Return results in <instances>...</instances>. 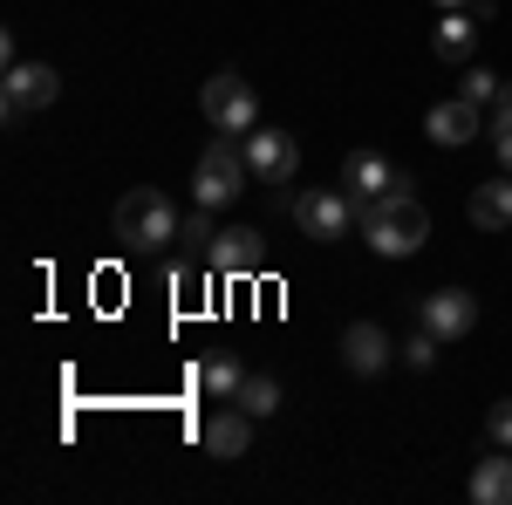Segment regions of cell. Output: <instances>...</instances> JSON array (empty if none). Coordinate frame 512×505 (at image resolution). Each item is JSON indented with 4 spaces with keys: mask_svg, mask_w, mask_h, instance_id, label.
<instances>
[{
    "mask_svg": "<svg viewBox=\"0 0 512 505\" xmlns=\"http://www.w3.org/2000/svg\"><path fill=\"white\" fill-rule=\"evenodd\" d=\"M431 7H472V0H431Z\"/></svg>",
    "mask_w": 512,
    "mask_h": 505,
    "instance_id": "cell-25",
    "label": "cell"
},
{
    "mask_svg": "<svg viewBox=\"0 0 512 505\" xmlns=\"http://www.w3.org/2000/svg\"><path fill=\"white\" fill-rule=\"evenodd\" d=\"M396 185H410V171H396L383 151H349L342 157V192L355 205H369V198H390Z\"/></svg>",
    "mask_w": 512,
    "mask_h": 505,
    "instance_id": "cell-9",
    "label": "cell"
},
{
    "mask_svg": "<svg viewBox=\"0 0 512 505\" xmlns=\"http://www.w3.org/2000/svg\"><path fill=\"white\" fill-rule=\"evenodd\" d=\"M499 89H506V82L492 76V69H465V89H458V96H465V103H478V110H485V103H499Z\"/></svg>",
    "mask_w": 512,
    "mask_h": 505,
    "instance_id": "cell-20",
    "label": "cell"
},
{
    "mask_svg": "<svg viewBox=\"0 0 512 505\" xmlns=\"http://www.w3.org/2000/svg\"><path fill=\"white\" fill-rule=\"evenodd\" d=\"M485 437H492L499 451H512V396H506V403H492V417H485Z\"/></svg>",
    "mask_w": 512,
    "mask_h": 505,
    "instance_id": "cell-22",
    "label": "cell"
},
{
    "mask_svg": "<svg viewBox=\"0 0 512 505\" xmlns=\"http://www.w3.org/2000/svg\"><path fill=\"white\" fill-rule=\"evenodd\" d=\"M233 403L246 410V417H274V410H280V383H274V376H246Z\"/></svg>",
    "mask_w": 512,
    "mask_h": 505,
    "instance_id": "cell-18",
    "label": "cell"
},
{
    "mask_svg": "<svg viewBox=\"0 0 512 505\" xmlns=\"http://www.w3.org/2000/svg\"><path fill=\"white\" fill-rule=\"evenodd\" d=\"M239 151H246V171H253L260 185H287V178L301 171V144H294L287 130H246Z\"/></svg>",
    "mask_w": 512,
    "mask_h": 505,
    "instance_id": "cell-7",
    "label": "cell"
},
{
    "mask_svg": "<svg viewBox=\"0 0 512 505\" xmlns=\"http://www.w3.org/2000/svg\"><path fill=\"white\" fill-rule=\"evenodd\" d=\"M478 21L472 7H444V21H437V35H431V48H437V62H465L472 55V41H478Z\"/></svg>",
    "mask_w": 512,
    "mask_h": 505,
    "instance_id": "cell-14",
    "label": "cell"
},
{
    "mask_svg": "<svg viewBox=\"0 0 512 505\" xmlns=\"http://www.w3.org/2000/svg\"><path fill=\"white\" fill-rule=\"evenodd\" d=\"M294 219H301V233L315 239V246H335V239H349V226L362 212H355L349 192H301L294 198Z\"/></svg>",
    "mask_w": 512,
    "mask_h": 505,
    "instance_id": "cell-6",
    "label": "cell"
},
{
    "mask_svg": "<svg viewBox=\"0 0 512 505\" xmlns=\"http://www.w3.org/2000/svg\"><path fill=\"white\" fill-rule=\"evenodd\" d=\"M246 151H239V137H219V144H205L192 164V198L198 205H212V212H226V205H239V192H246Z\"/></svg>",
    "mask_w": 512,
    "mask_h": 505,
    "instance_id": "cell-3",
    "label": "cell"
},
{
    "mask_svg": "<svg viewBox=\"0 0 512 505\" xmlns=\"http://www.w3.org/2000/svg\"><path fill=\"white\" fill-rule=\"evenodd\" d=\"M239 383H246L239 355H205V362H198V389H205V396H239Z\"/></svg>",
    "mask_w": 512,
    "mask_h": 505,
    "instance_id": "cell-17",
    "label": "cell"
},
{
    "mask_svg": "<svg viewBox=\"0 0 512 505\" xmlns=\"http://www.w3.org/2000/svg\"><path fill=\"white\" fill-rule=\"evenodd\" d=\"M492 144H499V164L512 171V130H492Z\"/></svg>",
    "mask_w": 512,
    "mask_h": 505,
    "instance_id": "cell-24",
    "label": "cell"
},
{
    "mask_svg": "<svg viewBox=\"0 0 512 505\" xmlns=\"http://www.w3.org/2000/svg\"><path fill=\"white\" fill-rule=\"evenodd\" d=\"M465 212H472L478 233H512V171H506V178H492V185H478Z\"/></svg>",
    "mask_w": 512,
    "mask_h": 505,
    "instance_id": "cell-15",
    "label": "cell"
},
{
    "mask_svg": "<svg viewBox=\"0 0 512 505\" xmlns=\"http://www.w3.org/2000/svg\"><path fill=\"white\" fill-rule=\"evenodd\" d=\"M472 499L478 505H512V458H478L472 465Z\"/></svg>",
    "mask_w": 512,
    "mask_h": 505,
    "instance_id": "cell-16",
    "label": "cell"
},
{
    "mask_svg": "<svg viewBox=\"0 0 512 505\" xmlns=\"http://www.w3.org/2000/svg\"><path fill=\"white\" fill-rule=\"evenodd\" d=\"M198 444H205V458H219V465H233V458H246L253 451V417L246 410H212L205 424H198Z\"/></svg>",
    "mask_w": 512,
    "mask_h": 505,
    "instance_id": "cell-10",
    "label": "cell"
},
{
    "mask_svg": "<svg viewBox=\"0 0 512 505\" xmlns=\"http://www.w3.org/2000/svg\"><path fill=\"white\" fill-rule=\"evenodd\" d=\"M198 110H205V123H212V130H226V137L260 130V96H253V82L239 76V69L205 76V89H198Z\"/></svg>",
    "mask_w": 512,
    "mask_h": 505,
    "instance_id": "cell-4",
    "label": "cell"
},
{
    "mask_svg": "<svg viewBox=\"0 0 512 505\" xmlns=\"http://www.w3.org/2000/svg\"><path fill=\"white\" fill-rule=\"evenodd\" d=\"M396 355H403L410 369H431V362H437V335H431V328H417V335H410V342H403Z\"/></svg>",
    "mask_w": 512,
    "mask_h": 505,
    "instance_id": "cell-21",
    "label": "cell"
},
{
    "mask_svg": "<svg viewBox=\"0 0 512 505\" xmlns=\"http://www.w3.org/2000/svg\"><path fill=\"white\" fill-rule=\"evenodd\" d=\"M424 130H431V144L458 151V144H472V137H478V103H465V96L431 103V110H424Z\"/></svg>",
    "mask_w": 512,
    "mask_h": 505,
    "instance_id": "cell-13",
    "label": "cell"
},
{
    "mask_svg": "<svg viewBox=\"0 0 512 505\" xmlns=\"http://www.w3.org/2000/svg\"><path fill=\"white\" fill-rule=\"evenodd\" d=\"M390 355H396V342L376 321H349V328H342V369H349V376H383Z\"/></svg>",
    "mask_w": 512,
    "mask_h": 505,
    "instance_id": "cell-11",
    "label": "cell"
},
{
    "mask_svg": "<svg viewBox=\"0 0 512 505\" xmlns=\"http://www.w3.org/2000/svg\"><path fill=\"white\" fill-rule=\"evenodd\" d=\"M117 239L130 253H158L178 239V205L158 192V185H137V192L117 198Z\"/></svg>",
    "mask_w": 512,
    "mask_h": 505,
    "instance_id": "cell-2",
    "label": "cell"
},
{
    "mask_svg": "<svg viewBox=\"0 0 512 505\" xmlns=\"http://www.w3.org/2000/svg\"><path fill=\"white\" fill-rule=\"evenodd\" d=\"M355 212H362L369 253H383V260H410V253L431 239V212H424V198L410 192V185H396L390 198H369V205H355Z\"/></svg>",
    "mask_w": 512,
    "mask_h": 505,
    "instance_id": "cell-1",
    "label": "cell"
},
{
    "mask_svg": "<svg viewBox=\"0 0 512 505\" xmlns=\"http://www.w3.org/2000/svg\"><path fill=\"white\" fill-rule=\"evenodd\" d=\"M212 205H198V212H185L178 219V246H192V253H212Z\"/></svg>",
    "mask_w": 512,
    "mask_h": 505,
    "instance_id": "cell-19",
    "label": "cell"
},
{
    "mask_svg": "<svg viewBox=\"0 0 512 505\" xmlns=\"http://www.w3.org/2000/svg\"><path fill=\"white\" fill-rule=\"evenodd\" d=\"M55 96H62V76H55L48 62H14V69L0 76V117L28 123V117H41Z\"/></svg>",
    "mask_w": 512,
    "mask_h": 505,
    "instance_id": "cell-5",
    "label": "cell"
},
{
    "mask_svg": "<svg viewBox=\"0 0 512 505\" xmlns=\"http://www.w3.org/2000/svg\"><path fill=\"white\" fill-rule=\"evenodd\" d=\"M205 260H212V273H219V280H246V273L267 267V246H260V233H253V226H233V233L212 239V253H205Z\"/></svg>",
    "mask_w": 512,
    "mask_h": 505,
    "instance_id": "cell-12",
    "label": "cell"
},
{
    "mask_svg": "<svg viewBox=\"0 0 512 505\" xmlns=\"http://www.w3.org/2000/svg\"><path fill=\"white\" fill-rule=\"evenodd\" d=\"M417 328H431L437 342H465V335L478 328V294H465V287L424 294V308H417Z\"/></svg>",
    "mask_w": 512,
    "mask_h": 505,
    "instance_id": "cell-8",
    "label": "cell"
},
{
    "mask_svg": "<svg viewBox=\"0 0 512 505\" xmlns=\"http://www.w3.org/2000/svg\"><path fill=\"white\" fill-rule=\"evenodd\" d=\"M492 130H512V82L499 89V117H492Z\"/></svg>",
    "mask_w": 512,
    "mask_h": 505,
    "instance_id": "cell-23",
    "label": "cell"
}]
</instances>
